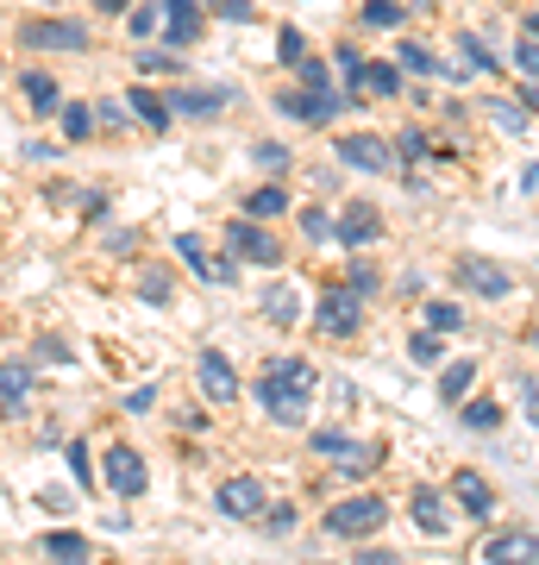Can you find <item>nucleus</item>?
Here are the masks:
<instances>
[{
  "label": "nucleus",
  "mask_w": 539,
  "mask_h": 565,
  "mask_svg": "<svg viewBox=\"0 0 539 565\" xmlns=\"http://www.w3.org/2000/svg\"><path fill=\"white\" fill-rule=\"evenodd\" d=\"M314 364H301V359H277L270 371H263V384H258V403L263 415L277 427H301L308 422V403H314Z\"/></svg>",
  "instance_id": "obj_1"
},
{
  "label": "nucleus",
  "mask_w": 539,
  "mask_h": 565,
  "mask_svg": "<svg viewBox=\"0 0 539 565\" xmlns=\"http://www.w3.org/2000/svg\"><path fill=\"white\" fill-rule=\"evenodd\" d=\"M515 63L527 70V76H539V39H533V32H520V44H515Z\"/></svg>",
  "instance_id": "obj_35"
},
{
  "label": "nucleus",
  "mask_w": 539,
  "mask_h": 565,
  "mask_svg": "<svg viewBox=\"0 0 539 565\" xmlns=\"http://www.w3.org/2000/svg\"><path fill=\"white\" fill-rule=\"evenodd\" d=\"M245 214H251V221H277V214H289V195H282L277 182H263V189H251V195H245Z\"/></svg>",
  "instance_id": "obj_18"
},
{
  "label": "nucleus",
  "mask_w": 539,
  "mask_h": 565,
  "mask_svg": "<svg viewBox=\"0 0 539 565\" xmlns=\"http://www.w3.org/2000/svg\"><path fill=\"white\" fill-rule=\"evenodd\" d=\"M295 302H301L295 289H277V296L263 302V315H270V321H277V327H289V321H295Z\"/></svg>",
  "instance_id": "obj_31"
},
{
  "label": "nucleus",
  "mask_w": 539,
  "mask_h": 565,
  "mask_svg": "<svg viewBox=\"0 0 539 565\" xmlns=\"http://www.w3.org/2000/svg\"><path fill=\"white\" fill-rule=\"evenodd\" d=\"M214 509L233 515V522H251V515L263 509V484H258V478H226L220 497H214Z\"/></svg>",
  "instance_id": "obj_13"
},
{
  "label": "nucleus",
  "mask_w": 539,
  "mask_h": 565,
  "mask_svg": "<svg viewBox=\"0 0 539 565\" xmlns=\"http://www.w3.org/2000/svg\"><path fill=\"white\" fill-rule=\"evenodd\" d=\"M100 126H126V107L120 102H100Z\"/></svg>",
  "instance_id": "obj_46"
},
{
  "label": "nucleus",
  "mask_w": 539,
  "mask_h": 565,
  "mask_svg": "<svg viewBox=\"0 0 539 565\" xmlns=\"http://www.w3.org/2000/svg\"><path fill=\"white\" fill-rule=\"evenodd\" d=\"M144 302H163V296H170V277H163V270H144Z\"/></svg>",
  "instance_id": "obj_37"
},
{
  "label": "nucleus",
  "mask_w": 539,
  "mask_h": 565,
  "mask_svg": "<svg viewBox=\"0 0 539 565\" xmlns=\"http://www.w3.org/2000/svg\"><path fill=\"white\" fill-rule=\"evenodd\" d=\"M57 114H63V139H88V132H95V114H88L82 102L57 107Z\"/></svg>",
  "instance_id": "obj_26"
},
{
  "label": "nucleus",
  "mask_w": 539,
  "mask_h": 565,
  "mask_svg": "<svg viewBox=\"0 0 539 565\" xmlns=\"http://www.w3.org/2000/svg\"><path fill=\"white\" fill-rule=\"evenodd\" d=\"M520 189H527V195H539V163H527V170H520Z\"/></svg>",
  "instance_id": "obj_48"
},
{
  "label": "nucleus",
  "mask_w": 539,
  "mask_h": 565,
  "mask_svg": "<svg viewBox=\"0 0 539 565\" xmlns=\"http://www.w3.org/2000/svg\"><path fill=\"white\" fill-rule=\"evenodd\" d=\"M126 25L144 39V32H158V13H151V7H139V13H126Z\"/></svg>",
  "instance_id": "obj_42"
},
{
  "label": "nucleus",
  "mask_w": 539,
  "mask_h": 565,
  "mask_svg": "<svg viewBox=\"0 0 539 565\" xmlns=\"http://www.w3.org/2000/svg\"><path fill=\"white\" fill-rule=\"evenodd\" d=\"M176 252H182L188 264H195V277H207V282H233V264L201 258V239H195V233H182V239H176Z\"/></svg>",
  "instance_id": "obj_20"
},
{
  "label": "nucleus",
  "mask_w": 539,
  "mask_h": 565,
  "mask_svg": "<svg viewBox=\"0 0 539 565\" xmlns=\"http://www.w3.org/2000/svg\"><path fill=\"white\" fill-rule=\"evenodd\" d=\"M151 408H158V390H151V384L126 396V415H151Z\"/></svg>",
  "instance_id": "obj_38"
},
{
  "label": "nucleus",
  "mask_w": 539,
  "mask_h": 565,
  "mask_svg": "<svg viewBox=\"0 0 539 565\" xmlns=\"http://www.w3.org/2000/svg\"><path fill=\"white\" fill-rule=\"evenodd\" d=\"M314 327L320 333H333V340H352L364 327V289H320V302H314Z\"/></svg>",
  "instance_id": "obj_2"
},
{
  "label": "nucleus",
  "mask_w": 539,
  "mask_h": 565,
  "mask_svg": "<svg viewBox=\"0 0 539 565\" xmlns=\"http://www.w3.org/2000/svg\"><path fill=\"white\" fill-rule=\"evenodd\" d=\"M100 13H126V7H132V0H95Z\"/></svg>",
  "instance_id": "obj_49"
},
{
  "label": "nucleus",
  "mask_w": 539,
  "mask_h": 565,
  "mask_svg": "<svg viewBox=\"0 0 539 565\" xmlns=\"http://www.w3.org/2000/svg\"><path fill=\"white\" fill-rule=\"evenodd\" d=\"M427 327H433V333H459V327H464V308H459V302H433V308H427Z\"/></svg>",
  "instance_id": "obj_27"
},
{
  "label": "nucleus",
  "mask_w": 539,
  "mask_h": 565,
  "mask_svg": "<svg viewBox=\"0 0 539 565\" xmlns=\"http://www.w3.org/2000/svg\"><path fill=\"white\" fill-rule=\"evenodd\" d=\"M220 13H226V20H251V7H245V0H220Z\"/></svg>",
  "instance_id": "obj_47"
},
{
  "label": "nucleus",
  "mask_w": 539,
  "mask_h": 565,
  "mask_svg": "<svg viewBox=\"0 0 539 565\" xmlns=\"http://www.w3.org/2000/svg\"><path fill=\"white\" fill-rule=\"evenodd\" d=\"M477 559H489V565L539 559V534H527V527H502V534H489V541L477 546Z\"/></svg>",
  "instance_id": "obj_10"
},
{
  "label": "nucleus",
  "mask_w": 539,
  "mask_h": 565,
  "mask_svg": "<svg viewBox=\"0 0 539 565\" xmlns=\"http://www.w3.org/2000/svg\"><path fill=\"white\" fill-rule=\"evenodd\" d=\"M226 245H233V252H239L245 264H277V258H282L277 239H270V233H263V221H251V214L226 226Z\"/></svg>",
  "instance_id": "obj_8"
},
{
  "label": "nucleus",
  "mask_w": 539,
  "mask_h": 565,
  "mask_svg": "<svg viewBox=\"0 0 539 565\" xmlns=\"http://www.w3.org/2000/svg\"><path fill=\"white\" fill-rule=\"evenodd\" d=\"M25 390H32V371H25V364H7V371H0V396H7V403H20Z\"/></svg>",
  "instance_id": "obj_28"
},
{
  "label": "nucleus",
  "mask_w": 539,
  "mask_h": 565,
  "mask_svg": "<svg viewBox=\"0 0 539 565\" xmlns=\"http://www.w3.org/2000/svg\"><path fill=\"white\" fill-rule=\"evenodd\" d=\"M195 377H201V396H207V403L226 408L233 396H239V371H233L220 352H201V359H195Z\"/></svg>",
  "instance_id": "obj_9"
},
{
  "label": "nucleus",
  "mask_w": 539,
  "mask_h": 565,
  "mask_svg": "<svg viewBox=\"0 0 539 565\" xmlns=\"http://www.w3.org/2000/svg\"><path fill=\"white\" fill-rule=\"evenodd\" d=\"M277 51H282L277 63H301V57H308V39H301L295 25H282V39H277Z\"/></svg>",
  "instance_id": "obj_33"
},
{
  "label": "nucleus",
  "mask_w": 539,
  "mask_h": 565,
  "mask_svg": "<svg viewBox=\"0 0 539 565\" xmlns=\"http://www.w3.org/2000/svg\"><path fill=\"white\" fill-rule=\"evenodd\" d=\"M100 478H107V490H114V497H144V490H151V471H144V459L132 452V446H114Z\"/></svg>",
  "instance_id": "obj_6"
},
{
  "label": "nucleus",
  "mask_w": 539,
  "mask_h": 565,
  "mask_svg": "<svg viewBox=\"0 0 539 565\" xmlns=\"http://www.w3.org/2000/svg\"><path fill=\"white\" fill-rule=\"evenodd\" d=\"M396 57H401V70H408V76H433V70H440V63H433V51H420V44H401Z\"/></svg>",
  "instance_id": "obj_29"
},
{
  "label": "nucleus",
  "mask_w": 539,
  "mask_h": 565,
  "mask_svg": "<svg viewBox=\"0 0 539 565\" xmlns=\"http://www.w3.org/2000/svg\"><path fill=\"white\" fill-rule=\"evenodd\" d=\"M20 88H25V102H32V114H57V107H63V95H57V82L44 76V70H32V76H25Z\"/></svg>",
  "instance_id": "obj_21"
},
{
  "label": "nucleus",
  "mask_w": 539,
  "mask_h": 565,
  "mask_svg": "<svg viewBox=\"0 0 539 565\" xmlns=\"http://www.w3.org/2000/svg\"><path fill=\"white\" fill-rule=\"evenodd\" d=\"M333 151H339V158L352 163V170H370V177H382V170L396 163V158H389V145L370 139V132H345V139L333 145Z\"/></svg>",
  "instance_id": "obj_12"
},
{
  "label": "nucleus",
  "mask_w": 539,
  "mask_h": 565,
  "mask_svg": "<svg viewBox=\"0 0 539 565\" xmlns=\"http://www.w3.org/2000/svg\"><path fill=\"white\" fill-rule=\"evenodd\" d=\"M201 0H158V25H163V39L176 44H195L201 39V13H195Z\"/></svg>",
  "instance_id": "obj_11"
},
{
  "label": "nucleus",
  "mask_w": 539,
  "mask_h": 565,
  "mask_svg": "<svg viewBox=\"0 0 539 565\" xmlns=\"http://www.w3.org/2000/svg\"><path fill=\"white\" fill-rule=\"evenodd\" d=\"M370 282H377V270H370V264L358 258V264H352V289H370Z\"/></svg>",
  "instance_id": "obj_45"
},
{
  "label": "nucleus",
  "mask_w": 539,
  "mask_h": 565,
  "mask_svg": "<svg viewBox=\"0 0 539 565\" xmlns=\"http://www.w3.org/2000/svg\"><path fill=\"white\" fill-rule=\"evenodd\" d=\"M314 459H333L339 471L358 478V471L377 465V446H364V440H352V434H333V427H326V434H314Z\"/></svg>",
  "instance_id": "obj_4"
},
{
  "label": "nucleus",
  "mask_w": 539,
  "mask_h": 565,
  "mask_svg": "<svg viewBox=\"0 0 539 565\" xmlns=\"http://www.w3.org/2000/svg\"><path fill=\"white\" fill-rule=\"evenodd\" d=\"M452 497L471 509V522H489V515H496V490L483 484L477 471H459V478H452Z\"/></svg>",
  "instance_id": "obj_15"
},
{
  "label": "nucleus",
  "mask_w": 539,
  "mask_h": 565,
  "mask_svg": "<svg viewBox=\"0 0 539 565\" xmlns=\"http://www.w3.org/2000/svg\"><path fill=\"white\" fill-rule=\"evenodd\" d=\"M282 114H289V120H308V126H326V120H339V95H333V82H326V88H295V95H282Z\"/></svg>",
  "instance_id": "obj_5"
},
{
  "label": "nucleus",
  "mask_w": 539,
  "mask_h": 565,
  "mask_svg": "<svg viewBox=\"0 0 539 565\" xmlns=\"http://www.w3.org/2000/svg\"><path fill=\"white\" fill-rule=\"evenodd\" d=\"M377 233H382V221L370 214V207H352V214L339 221V239L352 245V252H364V245H377Z\"/></svg>",
  "instance_id": "obj_16"
},
{
  "label": "nucleus",
  "mask_w": 539,
  "mask_h": 565,
  "mask_svg": "<svg viewBox=\"0 0 539 565\" xmlns=\"http://www.w3.org/2000/svg\"><path fill=\"white\" fill-rule=\"evenodd\" d=\"M44 553H51V559H88V541H82V534H69V527H57V534H44Z\"/></svg>",
  "instance_id": "obj_22"
},
{
  "label": "nucleus",
  "mask_w": 539,
  "mask_h": 565,
  "mask_svg": "<svg viewBox=\"0 0 539 565\" xmlns=\"http://www.w3.org/2000/svg\"><path fill=\"white\" fill-rule=\"evenodd\" d=\"M471 371H477L471 359H459L452 371H445V377H440V403H464V390H471Z\"/></svg>",
  "instance_id": "obj_24"
},
{
  "label": "nucleus",
  "mask_w": 539,
  "mask_h": 565,
  "mask_svg": "<svg viewBox=\"0 0 539 565\" xmlns=\"http://www.w3.org/2000/svg\"><path fill=\"white\" fill-rule=\"evenodd\" d=\"M408 359H414V364H440V333H433V327H427V333H414Z\"/></svg>",
  "instance_id": "obj_32"
},
{
  "label": "nucleus",
  "mask_w": 539,
  "mask_h": 565,
  "mask_svg": "<svg viewBox=\"0 0 539 565\" xmlns=\"http://www.w3.org/2000/svg\"><path fill=\"white\" fill-rule=\"evenodd\" d=\"M414 527L420 534H445V503H440V490H414Z\"/></svg>",
  "instance_id": "obj_19"
},
{
  "label": "nucleus",
  "mask_w": 539,
  "mask_h": 565,
  "mask_svg": "<svg viewBox=\"0 0 539 565\" xmlns=\"http://www.w3.org/2000/svg\"><path fill=\"white\" fill-rule=\"evenodd\" d=\"M20 44L25 51H88V32L69 20H32L20 25Z\"/></svg>",
  "instance_id": "obj_7"
},
{
  "label": "nucleus",
  "mask_w": 539,
  "mask_h": 565,
  "mask_svg": "<svg viewBox=\"0 0 539 565\" xmlns=\"http://www.w3.org/2000/svg\"><path fill=\"white\" fill-rule=\"evenodd\" d=\"M527 32H533V39H539V13H533V20H527Z\"/></svg>",
  "instance_id": "obj_50"
},
{
  "label": "nucleus",
  "mask_w": 539,
  "mask_h": 565,
  "mask_svg": "<svg viewBox=\"0 0 539 565\" xmlns=\"http://www.w3.org/2000/svg\"><path fill=\"white\" fill-rule=\"evenodd\" d=\"M301 226H308V239H333V233H339V226L326 221V214H308V221H301Z\"/></svg>",
  "instance_id": "obj_41"
},
{
  "label": "nucleus",
  "mask_w": 539,
  "mask_h": 565,
  "mask_svg": "<svg viewBox=\"0 0 539 565\" xmlns=\"http://www.w3.org/2000/svg\"><path fill=\"white\" fill-rule=\"evenodd\" d=\"M226 107V95H214V88H188V95H170V114H188V120H214Z\"/></svg>",
  "instance_id": "obj_17"
},
{
  "label": "nucleus",
  "mask_w": 539,
  "mask_h": 565,
  "mask_svg": "<svg viewBox=\"0 0 539 565\" xmlns=\"http://www.w3.org/2000/svg\"><path fill=\"white\" fill-rule=\"evenodd\" d=\"M464 427H477V434H496V427H502V408H496V403H471V408H464Z\"/></svg>",
  "instance_id": "obj_30"
},
{
  "label": "nucleus",
  "mask_w": 539,
  "mask_h": 565,
  "mask_svg": "<svg viewBox=\"0 0 539 565\" xmlns=\"http://www.w3.org/2000/svg\"><path fill=\"white\" fill-rule=\"evenodd\" d=\"M170 63H176L170 51H139V70H144V76H158V70H170Z\"/></svg>",
  "instance_id": "obj_39"
},
{
  "label": "nucleus",
  "mask_w": 539,
  "mask_h": 565,
  "mask_svg": "<svg viewBox=\"0 0 539 565\" xmlns=\"http://www.w3.org/2000/svg\"><path fill=\"white\" fill-rule=\"evenodd\" d=\"M459 51H464V57H471V70H489V63H496V57H489V51H483V44H477V39H464V44H459Z\"/></svg>",
  "instance_id": "obj_44"
},
{
  "label": "nucleus",
  "mask_w": 539,
  "mask_h": 565,
  "mask_svg": "<svg viewBox=\"0 0 539 565\" xmlns=\"http://www.w3.org/2000/svg\"><path fill=\"white\" fill-rule=\"evenodd\" d=\"M126 107H139L144 126H170V102H158L151 88H132V95H126Z\"/></svg>",
  "instance_id": "obj_23"
},
{
  "label": "nucleus",
  "mask_w": 539,
  "mask_h": 565,
  "mask_svg": "<svg viewBox=\"0 0 539 565\" xmlns=\"http://www.w3.org/2000/svg\"><path fill=\"white\" fill-rule=\"evenodd\" d=\"M251 158H258L270 177H282V170H289V151H282V145H251Z\"/></svg>",
  "instance_id": "obj_34"
},
{
  "label": "nucleus",
  "mask_w": 539,
  "mask_h": 565,
  "mask_svg": "<svg viewBox=\"0 0 539 565\" xmlns=\"http://www.w3.org/2000/svg\"><path fill=\"white\" fill-rule=\"evenodd\" d=\"M389 522V503L382 497H345L339 509H326V527L339 534V541H364V534H377Z\"/></svg>",
  "instance_id": "obj_3"
},
{
  "label": "nucleus",
  "mask_w": 539,
  "mask_h": 565,
  "mask_svg": "<svg viewBox=\"0 0 539 565\" xmlns=\"http://www.w3.org/2000/svg\"><path fill=\"white\" fill-rule=\"evenodd\" d=\"M295 70H301V88H326V63L320 57H301Z\"/></svg>",
  "instance_id": "obj_36"
},
{
  "label": "nucleus",
  "mask_w": 539,
  "mask_h": 565,
  "mask_svg": "<svg viewBox=\"0 0 539 565\" xmlns=\"http://www.w3.org/2000/svg\"><path fill=\"white\" fill-rule=\"evenodd\" d=\"M69 471L88 484V446H82V440H69Z\"/></svg>",
  "instance_id": "obj_43"
},
{
  "label": "nucleus",
  "mask_w": 539,
  "mask_h": 565,
  "mask_svg": "<svg viewBox=\"0 0 539 565\" xmlns=\"http://www.w3.org/2000/svg\"><path fill=\"white\" fill-rule=\"evenodd\" d=\"M401 20H408V7H396V0H370L364 7V25H377V32H396Z\"/></svg>",
  "instance_id": "obj_25"
},
{
  "label": "nucleus",
  "mask_w": 539,
  "mask_h": 565,
  "mask_svg": "<svg viewBox=\"0 0 539 565\" xmlns=\"http://www.w3.org/2000/svg\"><path fill=\"white\" fill-rule=\"evenodd\" d=\"M459 277L471 282V296H489V302H502V296L515 289V277H508L502 264H489V258H464V264H459Z\"/></svg>",
  "instance_id": "obj_14"
},
{
  "label": "nucleus",
  "mask_w": 539,
  "mask_h": 565,
  "mask_svg": "<svg viewBox=\"0 0 539 565\" xmlns=\"http://www.w3.org/2000/svg\"><path fill=\"white\" fill-rule=\"evenodd\" d=\"M396 151H401V158H427V139H420V132H401V139H396Z\"/></svg>",
  "instance_id": "obj_40"
}]
</instances>
